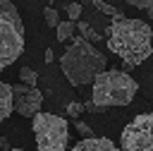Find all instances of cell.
I'll use <instances>...</instances> for the list:
<instances>
[{"mask_svg": "<svg viewBox=\"0 0 153 151\" xmlns=\"http://www.w3.org/2000/svg\"><path fill=\"white\" fill-rule=\"evenodd\" d=\"M108 48L127 67H136L153 53V29L143 19H112L108 29Z\"/></svg>", "mask_w": 153, "mask_h": 151, "instance_id": "cell-1", "label": "cell"}, {"mask_svg": "<svg viewBox=\"0 0 153 151\" xmlns=\"http://www.w3.org/2000/svg\"><path fill=\"white\" fill-rule=\"evenodd\" d=\"M91 84V101L84 103V110L88 113H103L112 105H129L139 89V84L120 70H103Z\"/></svg>", "mask_w": 153, "mask_h": 151, "instance_id": "cell-2", "label": "cell"}, {"mask_svg": "<svg viewBox=\"0 0 153 151\" xmlns=\"http://www.w3.org/2000/svg\"><path fill=\"white\" fill-rule=\"evenodd\" d=\"M105 67H108L105 55L84 36H76L60 58V70L67 77V81L74 86L91 84L96 74L103 72Z\"/></svg>", "mask_w": 153, "mask_h": 151, "instance_id": "cell-3", "label": "cell"}, {"mask_svg": "<svg viewBox=\"0 0 153 151\" xmlns=\"http://www.w3.org/2000/svg\"><path fill=\"white\" fill-rule=\"evenodd\" d=\"M24 53V22L12 0H0V70Z\"/></svg>", "mask_w": 153, "mask_h": 151, "instance_id": "cell-4", "label": "cell"}, {"mask_svg": "<svg viewBox=\"0 0 153 151\" xmlns=\"http://www.w3.org/2000/svg\"><path fill=\"white\" fill-rule=\"evenodd\" d=\"M31 129L36 137L38 151H65L69 141V127L65 117H57L53 113H36L31 117Z\"/></svg>", "mask_w": 153, "mask_h": 151, "instance_id": "cell-5", "label": "cell"}, {"mask_svg": "<svg viewBox=\"0 0 153 151\" xmlns=\"http://www.w3.org/2000/svg\"><path fill=\"white\" fill-rule=\"evenodd\" d=\"M124 151H153V113L136 115L122 132Z\"/></svg>", "mask_w": 153, "mask_h": 151, "instance_id": "cell-6", "label": "cell"}, {"mask_svg": "<svg viewBox=\"0 0 153 151\" xmlns=\"http://www.w3.org/2000/svg\"><path fill=\"white\" fill-rule=\"evenodd\" d=\"M12 89V108L22 117H33L43 105V93L33 84H10Z\"/></svg>", "mask_w": 153, "mask_h": 151, "instance_id": "cell-7", "label": "cell"}, {"mask_svg": "<svg viewBox=\"0 0 153 151\" xmlns=\"http://www.w3.org/2000/svg\"><path fill=\"white\" fill-rule=\"evenodd\" d=\"M115 141H110L108 137H84L81 141H76L72 146V151H115Z\"/></svg>", "mask_w": 153, "mask_h": 151, "instance_id": "cell-8", "label": "cell"}, {"mask_svg": "<svg viewBox=\"0 0 153 151\" xmlns=\"http://www.w3.org/2000/svg\"><path fill=\"white\" fill-rule=\"evenodd\" d=\"M12 110H14L12 108V89H10V84L0 81V122L7 120Z\"/></svg>", "mask_w": 153, "mask_h": 151, "instance_id": "cell-9", "label": "cell"}, {"mask_svg": "<svg viewBox=\"0 0 153 151\" xmlns=\"http://www.w3.org/2000/svg\"><path fill=\"white\" fill-rule=\"evenodd\" d=\"M74 29H76L74 19L57 22V26H55V31H57V41H69V38H72V34H74Z\"/></svg>", "mask_w": 153, "mask_h": 151, "instance_id": "cell-10", "label": "cell"}, {"mask_svg": "<svg viewBox=\"0 0 153 151\" xmlns=\"http://www.w3.org/2000/svg\"><path fill=\"white\" fill-rule=\"evenodd\" d=\"M91 2H93V5H96L100 12H103V14H108V17H112V19H120V17H124L120 10H115L112 5H108V2H103V0H91Z\"/></svg>", "mask_w": 153, "mask_h": 151, "instance_id": "cell-11", "label": "cell"}, {"mask_svg": "<svg viewBox=\"0 0 153 151\" xmlns=\"http://www.w3.org/2000/svg\"><path fill=\"white\" fill-rule=\"evenodd\" d=\"M76 29H79V36H84V38H88V41H98V34H96V29H91V24H86V22H79L76 24Z\"/></svg>", "mask_w": 153, "mask_h": 151, "instance_id": "cell-12", "label": "cell"}, {"mask_svg": "<svg viewBox=\"0 0 153 151\" xmlns=\"http://www.w3.org/2000/svg\"><path fill=\"white\" fill-rule=\"evenodd\" d=\"M43 19H45V24H48L50 29H55V26H57V22H60V17H57V10H53V7H45V10H43Z\"/></svg>", "mask_w": 153, "mask_h": 151, "instance_id": "cell-13", "label": "cell"}, {"mask_svg": "<svg viewBox=\"0 0 153 151\" xmlns=\"http://www.w3.org/2000/svg\"><path fill=\"white\" fill-rule=\"evenodd\" d=\"M19 79L26 81V84H33V86H36V81H38V77H36V72H33L31 67H19Z\"/></svg>", "mask_w": 153, "mask_h": 151, "instance_id": "cell-14", "label": "cell"}, {"mask_svg": "<svg viewBox=\"0 0 153 151\" xmlns=\"http://www.w3.org/2000/svg\"><path fill=\"white\" fill-rule=\"evenodd\" d=\"M67 14H69V19L76 22L79 14H81V5H79V2H69V5H67Z\"/></svg>", "mask_w": 153, "mask_h": 151, "instance_id": "cell-15", "label": "cell"}, {"mask_svg": "<svg viewBox=\"0 0 153 151\" xmlns=\"http://www.w3.org/2000/svg\"><path fill=\"white\" fill-rule=\"evenodd\" d=\"M84 110V103H76V101H72V103H67V113L72 115V117H76L79 113Z\"/></svg>", "mask_w": 153, "mask_h": 151, "instance_id": "cell-16", "label": "cell"}, {"mask_svg": "<svg viewBox=\"0 0 153 151\" xmlns=\"http://www.w3.org/2000/svg\"><path fill=\"white\" fill-rule=\"evenodd\" d=\"M127 5H134V7H139V10H148V7H153V0H124Z\"/></svg>", "mask_w": 153, "mask_h": 151, "instance_id": "cell-17", "label": "cell"}, {"mask_svg": "<svg viewBox=\"0 0 153 151\" xmlns=\"http://www.w3.org/2000/svg\"><path fill=\"white\" fill-rule=\"evenodd\" d=\"M76 129L81 132V137H91V129H88L86 122H76Z\"/></svg>", "mask_w": 153, "mask_h": 151, "instance_id": "cell-18", "label": "cell"}, {"mask_svg": "<svg viewBox=\"0 0 153 151\" xmlns=\"http://www.w3.org/2000/svg\"><path fill=\"white\" fill-rule=\"evenodd\" d=\"M53 58H55V55H53V50L48 48V50H45V62H53Z\"/></svg>", "mask_w": 153, "mask_h": 151, "instance_id": "cell-19", "label": "cell"}, {"mask_svg": "<svg viewBox=\"0 0 153 151\" xmlns=\"http://www.w3.org/2000/svg\"><path fill=\"white\" fill-rule=\"evenodd\" d=\"M0 149H10V144H7V139H2V137H0Z\"/></svg>", "mask_w": 153, "mask_h": 151, "instance_id": "cell-20", "label": "cell"}]
</instances>
